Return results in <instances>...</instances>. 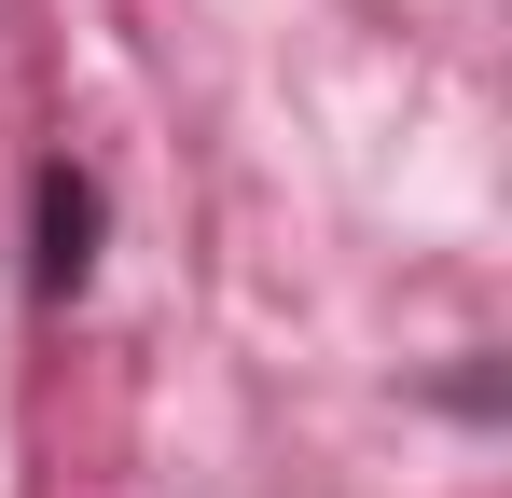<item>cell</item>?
<instances>
[{"mask_svg": "<svg viewBox=\"0 0 512 498\" xmlns=\"http://www.w3.org/2000/svg\"><path fill=\"white\" fill-rule=\"evenodd\" d=\"M28 277H42V305H70L97 277V180L84 166H42V263Z\"/></svg>", "mask_w": 512, "mask_h": 498, "instance_id": "cell-1", "label": "cell"}]
</instances>
